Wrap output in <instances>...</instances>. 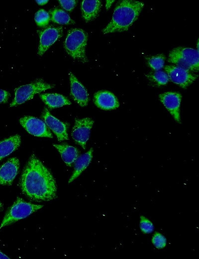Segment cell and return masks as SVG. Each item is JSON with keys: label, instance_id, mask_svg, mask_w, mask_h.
<instances>
[{"label": "cell", "instance_id": "1", "mask_svg": "<svg viewBox=\"0 0 199 259\" xmlns=\"http://www.w3.org/2000/svg\"><path fill=\"white\" fill-rule=\"evenodd\" d=\"M19 186L23 194L35 201H49L57 197L54 177L34 153L23 169Z\"/></svg>", "mask_w": 199, "mask_h": 259}, {"label": "cell", "instance_id": "2", "mask_svg": "<svg viewBox=\"0 0 199 259\" xmlns=\"http://www.w3.org/2000/svg\"><path fill=\"white\" fill-rule=\"evenodd\" d=\"M144 3L134 0H123L114 8L110 21L103 29V34L127 31L136 20Z\"/></svg>", "mask_w": 199, "mask_h": 259}, {"label": "cell", "instance_id": "3", "mask_svg": "<svg viewBox=\"0 0 199 259\" xmlns=\"http://www.w3.org/2000/svg\"><path fill=\"white\" fill-rule=\"evenodd\" d=\"M88 41L87 33L81 28H71L67 32L64 47L66 52L74 59L87 63L86 54Z\"/></svg>", "mask_w": 199, "mask_h": 259}, {"label": "cell", "instance_id": "4", "mask_svg": "<svg viewBox=\"0 0 199 259\" xmlns=\"http://www.w3.org/2000/svg\"><path fill=\"white\" fill-rule=\"evenodd\" d=\"M168 61L190 72L199 70V51L186 47H177L170 52Z\"/></svg>", "mask_w": 199, "mask_h": 259}, {"label": "cell", "instance_id": "5", "mask_svg": "<svg viewBox=\"0 0 199 259\" xmlns=\"http://www.w3.org/2000/svg\"><path fill=\"white\" fill-rule=\"evenodd\" d=\"M43 207L26 202L22 198L17 197L5 215L0 225V230L5 226L26 218Z\"/></svg>", "mask_w": 199, "mask_h": 259}, {"label": "cell", "instance_id": "6", "mask_svg": "<svg viewBox=\"0 0 199 259\" xmlns=\"http://www.w3.org/2000/svg\"><path fill=\"white\" fill-rule=\"evenodd\" d=\"M54 85L49 84L43 79L19 86L15 90L14 97L10 107L21 105L33 98L35 95L54 88Z\"/></svg>", "mask_w": 199, "mask_h": 259}, {"label": "cell", "instance_id": "7", "mask_svg": "<svg viewBox=\"0 0 199 259\" xmlns=\"http://www.w3.org/2000/svg\"><path fill=\"white\" fill-rule=\"evenodd\" d=\"M94 123V121L88 117L75 119L71 136L74 140L84 149H86Z\"/></svg>", "mask_w": 199, "mask_h": 259}, {"label": "cell", "instance_id": "8", "mask_svg": "<svg viewBox=\"0 0 199 259\" xmlns=\"http://www.w3.org/2000/svg\"><path fill=\"white\" fill-rule=\"evenodd\" d=\"M164 70L171 82L184 89L192 84L198 77V75L174 65L165 66Z\"/></svg>", "mask_w": 199, "mask_h": 259}, {"label": "cell", "instance_id": "9", "mask_svg": "<svg viewBox=\"0 0 199 259\" xmlns=\"http://www.w3.org/2000/svg\"><path fill=\"white\" fill-rule=\"evenodd\" d=\"M22 127L30 134L37 137H53L49 128L43 121L32 116H24L19 119Z\"/></svg>", "mask_w": 199, "mask_h": 259}, {"label": "cell", "instance_id": "10", "mask_svg": "<svg viewBox=\"0 0 199 259\" xmlns=\"http://www.w3.org/2000/svg\"><path fill=\"white\" fill-rule=\"evenodd\" d=\"M62 27L50 26L40 32L38 55H42L48 49L63 35Z\"/></svg>", "mask_w": 199, "mask_h": 259}, {"label": "cell", "instance_id": "11", "mask_svg": "<svg viewBox=\"0 0 199 259\" xmlns=\"http://www.w3.org/2000/svg\"><path fill=\"white\" fill-rule=\"evenodd\" d=\"M159 99L177 122L181 123L180 107L182 95L179 92H167L160 94Z\"/></svg>", "mask_w": 199, "mask_h": 259}, {"label": "cell", "instance_id": "12", "mask_svg": "<svg viewBox=\"0 0 199 259\" xmlns=\"http://www.w3.org/2000/svg\"><path fill=\"white\" fill-rule=\"evenodd\" d=\"M41 117L47 127L56 135L58 141H61L69 139L67 123L62 122L53 116L46 108H44Z\"/></svg>", "mask_w": 199, "mask_h": 259}, {"label": "cell", "instance_id": "13", "mask_svg": "<svg viewBox=\"0 0 199 259\" xmlns=\"http://www.w3.org/2000/svg\"><path fill=\"white\" fill-rule=\"evenodd\" d=\"M19 165L18 158L12 157L0 166V185L12 184L18 173Z\"/></svg>", "mask_w": 199, "mask_h": 259}, {"label": "cell", "instance_id": "14", "mask_svg": "<svg viewBox=\"0 0 199 259\" xmlns=\"http://www.w3.org/2000/svg\"><path fill=\"white\" fill-rule=\"evenodd\" d=\"M69 76L72 98L81 107H86L89 100L87 89L71 72L69 73Z\"/></svg>", "mask_w": 199, "mask_h": 259}, {"label": "cell", "instance_id": "15", "mask_svg": "<svg viewBox=\"0 0 199 259\" xmlns=\"http://www.w3.org/2000/svg\"><path fill=\"white\" fill-rule=\"evenodd\" d=\"M94 102L97 107L103 110H114L119 106L117 97L112 93L106 90L95 93Z\"/></svg>", "mask_w": 199, "mask_h": 259}, {"label": "cell", "instance_id": "16", "mask_svg": "<svg viewBox=\"0 0 199 259\" xmlns=\"http://www.w3.org/2000/svg\"><path fill=\"white\" fill-rule=\"evenodd\" d=\"M101 8L100 0H84L81 2L82 16L86 22L96 19Z\"/></svg>", "mask_w": 199, "mask_h": 259}, {"label": "cell", "instance_id": "17", "mask_svg": "<svg viewBox=\"0 0 199 259\" xmlns=\"http://www.w3.org/2000/svg\"><path fill=\"white\" fill-rule=\"evenodd\" d=\"M53 146L59 151L63 161L68 166H72L79 157L78 149L66 143L61 144H53Z\"/></svg>", "mask_w": 199, "mask_h": 259}, {"label": "cell", "instance_id": "18", "mask_svg": "<svg viewBox=\"0 0 199 259\" xmlns=\"http://www.w3.org/2000/svg\"><path fill=\"white\" fill-rule=\"evenodd\" d=\"M93 149L91 148L87 152L79 156L74 162V170L68 183L76 179L89 165L93 158Z\"/></svg>", "mask_w": 199, "mask_h": 259}, {"label": "cell", "instance_id": "19", "mask_svg": "<svg viewBox=\"0 0 199 259\" xmlns=\"http://www.w3.org/2000/svg\"><path fill=\"white\" fill-rule=\"evenodd\" d=\"M20 144L21 137L17 134L0 140V161L16 150Z\"/></svg>", "mask_w": 199, "mask_h": 259}, {"label": "cell", "instance_id": "20", "mask_svg": "<svg viewBox=\"0 0 199 259\" xmlns=\"http://www.w3.org/2000/svg\"><path fill=\"white\" fill-rule=\"evenodd\" d=\"M39 97L50 109L71 105V102L68 99L59 94H42L39 95Z\"/></svg>", "mask_w": 199, "mask_h": 259}, {"label": "cell", "instance_id": "21", "mask_svg": "<svg viewBox=\"0 0 199 259\" xmlns=\"http://www.w3.org/2000/svg\"><path fill=\"white\" fill-rule=\"evenodd\" d=\"M51 15V20L60 24H74L75 21L70 17L69 14L64 10L54 8L50 10Z\"/></svg>", "mask_w": 199, "mask_h": 259}, {"label": "cell", "instance_id": "22", "mask_svg": "<svg viewBox=\"0 0 199 259\" xmlns=\"http://www.w3.org/2000/svg\"><path fill=\"white\" fill-rule=\"evenodd\" d=\"M147 77L151 82L158 86L166 85L169 81L167 74L161 70L151 72L147 75Z\"/></svg>", "mask_w": 199, "mask_h": 259}, {"label": "cell", "instance_id": "23", "mask_svg": "<svg viewBox=\"0 0 199 259\" xmlns=\"http://www.w3.org/2000/svg\"><path fill=\"white\" fill-rule=\"evenodd\" d=\"M165 56L163 54H159L146 58L149 66L154 71H159L164 66Z\"/></svg>", "mask_w": 199, "mask_h": 259}, {"label": "cell", "instance_id": "24", "mask_svg": "<svg viewBox=\"0 0 199 259\" xmlns=\"http://www.w3.org/2000/svg\"><path fill=\"white\" fill-rule=\"evenodd\" d=\"M34 20L39 26H46L50 20L49 13L43 9L38 10L35 13Z\"/></svg>", "mask_w": 199, "mask_h": 259}, {"label": "cell", "instance_id": "25", "mask_svg": "<svg viewBox=\"0 0 199 259\" xmlns=\"http://www.w3.org/2000/svg\"><path fill=\"white\" fill-rule=\"evenodd\" d=\"M139 227L141 232L145 234L151 233L154 229L152 222L143 216L140 217Z\"/></svg>", "mask_w": 199, "mask_h": 259}, {"label": "cell", "instance_id": "26", "mask_svg": "<svg viewBox=\"0 0 199 259\" xmlns=\"http://www.w3.org/2000/svg\"><path fill=\"white\" fill-rule=\"evenodd\" d=\"M154 246L157 249L164 248L167 245V239L166 237L161 233L156 232L152 236L151 240Z\"/></svg>", "mask_w": 199, "mask_h": 259}, {"label": "cell", "instance_id": "27", "mask_svg": "<svg viewBox=\"0 0 199 259\" xmlns=\"http://www.w3.org/2000/svg\"><path fill=\"white\" fill-rule=\"evenodd\" d=\"M59 2L61 6L67 11H72L76 5L75 0H59Z\"/></svg>", "mask_w": 199, "mask_h": 259}, {"label": "cell", "instance_id": "28", "mask_svg": "<svg viewBox=\"0 0 199 259\" xmlns=\"http://www.w3.org/2000/svg\"><path fill=\"white\" fill-rule=\"evenodd\" d=\"M10 96V95L8 91L0 89V104L7 103Z\"/></svg>", "mask_w": 199, "mask_h": 259}, {"label": "cell", "instance_id": "29", "mask_svg": "<svg viewBox=\"0 0 199 259\" xmlns=\"http://www.w3.org/2000/svg\"><path fill=\"white\" fill-rule=\"evenodd\" d=\"M37 3L39 5H43L46 4L48 1V0H36Z\"/></svg>", "mask_w": 199, "mask_h": 259}, {"label": "cell", "instance_id": "30", "mask_svg": "<svg viewBox=\"0 0 199 259\" xmlns=\"http://www.w3.org/2000/svg\"><path fill=\"white\" fill-rule=\"evenodd\" d=\"M113 1H114V0H107L106 1L105 7L107 9H108L110 7V5L113 2Z\"/></svg>", "mask_w": 199, "mask_h": 259}, {"label": "cell", "instance_id": "31", "mask_svg": "<svg viewBox=\"0 0 199 259\" xmlns=\"http://www.w3.org/2000/svg\"><path fill=\"white\" fill-rule=\"evenodd\" d=\"M0 259H9V258L0 251Z\"/></svg>", "mask_w": 199, "mask_h": 259}, {"label": "cell", "instance_id": "32", "mask_svg": "<svg viewBox=\"0 0 199 259\" xmlns=\"http://www.w3.org/2000/svg\"><path fill=\"white\" fill-rule=\"evenodd\" d=\"M3 204L0 201V211L3 209Z\"/></svg>", "mask_w": 199, "mask_h": 259}]
</instances>
